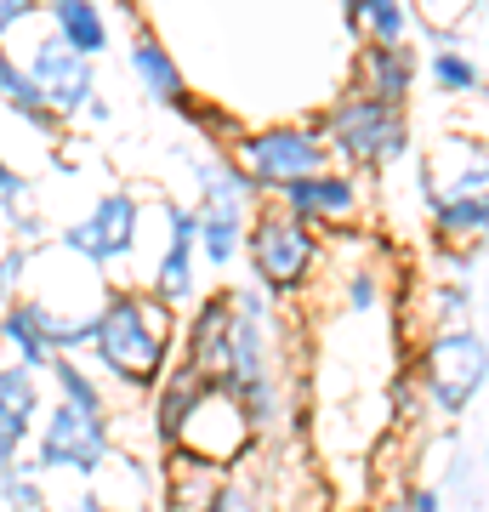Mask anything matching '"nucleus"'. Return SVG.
Returning <instances> with one entry per match:
<instances>
[{
    "instance_id": "nucleus-1",
    "label": "nucleus",
    "mask_w": 489,
    "mask_h": 512,
    "mask_svg": "<svg viewBox=\"0 0 489 512\" xmlns=\"http://www.w3.org/2000/svg\"><path fill=\"white\" fill-rule=\"evenodd\" d=\"M97 365L114 387L126 393H154L160 376L171 370L177 353V308L154 291H109L103 313H97Z\"/></svg>"
},
{
    "instance_id": "nucleus-2",
    "label": "nucleus",
    "mask_w": 489,
    "mask_h": 512,
    "mask_svg": "<svg viewBox=\"0 0 489 512\" xmlns=\"http://www.w3.org/2000/svg\"><path fill=\"white\" fill-rule=\"evenodd\" d=\"M313 126L325 131L330 154L347 165V171H393V165L410 154V103H387V97H370V92H353L347 86L325 114H313Z\"/></svg>"
},
{
    "instance_id": "nucleus-3",
    "label": "nucleus",
    "mask_w": 489,
    "mask_h": 512,
    "mask_svg": "<svg viewBox=\"0 0 489 512\" xmlns=\"http://www.w3.org/2000/svg\"><path fill=\"white\" fill-rule=\"evenodd\" d=\"M416 387L438 416L461 421L478 404V393L489 387V336L478 325H438L421 336L416 348Z\"/></svg>"
},
{
    "instance_id": "nucleus-4",
    "label": "nucleus",
    "mask_w": 489,
    "mask_h": 512,
    "mask_svg": "<svg viewBox=\"0 0 489 512\" xmlns=\"http://www.w3.org/2000/svg\"><path fill=\"white\" fill-rule=\"evenodd\" d=\"M194 171V188H200V256L211 268H234V256H245V234H251V211L262 200V188L245 177V165L234 154H200L188 165Z\"/></svg>"
},
{
    "instance_id": "nucleus-5",
    "label": "nucleus",
    "mask_w": 489,
    "mask_h": 512,
    "mask_svg": "<svg viewBox=\"0 0 489 512\" xmlns=\"http://www.w3.org/2000/svg\"><path fill=\"white\" fill-rule=\"evenodd\" d=\"M319 256H325V245H319V228H308L302 217H290L279 200H273V205H256V211H251L245 262H251L256 285H268L279 302L308 285L313 268H319Z\"/></svg>"
},
{
    "instance_id": "nucleus-6",
    "label": "nucleus",
    "mask_w": 489,
    "mask_h": 512,
    "mask_svg": "<svg viewBox=\"0 0 489 512\" xmlns=\"http://www.w3.org/2000/svg\"><path fill=\"white\" fill-rule=\"evenodd\" d=\"M29 456H35V467L46 478L69 473L74 484H91L114 461V427H109V416H91V410H80L69 399H52L40 410Z\"/></svg>"
},
{
    "instance_id": "nucleus-7",
    "label": "nucleus",
    "mask_w": 489,
    "mask_h": 512,
    "mask_svg": "<svg viewBox=\"0 0 489 512\" xmlns=\"http://www.w3.org/2000/svg\"><path fill=\"white\" fill-rule=\"evenodd\" d=\"M234 160L245 165V177H251L262 194H279V188L302 183L313 171H325L336 154H330L325 131L313 126H262V131H239L234 143Z\"/></svg>"
},
{
    "instance_id": "nucleus-8",
    "label": "nucleus",
    "mask_w": 489,
    "mask_h": 512,
    "mask_svg": "<svg viewBox=\"0 0 489 512\" xmlns=\"http://www.w3.org/2000/svg\"><path fill=\"white\" fill-rule=\"evenodd\" d=\"M256 421L245 416V404H239V393L228 382H211L205 387V399L188 410V421H182V433L171 450H182V456L205 461V467H222V473H234L239 461L256 450Z\"/></svg>"
},
{
    "instance_id": "nucleus-9",
    "label": "nucleus",
    "mask_w": 489,
    "mask_h": 512,
    "mask_svg": "<svg viewBox=\"0 0 489 512\" xmlns=\"http://www.w3.org/2000/svg\"><path fill=\"white\" fill-rule=\"evenodd\" d=\"M137 234H143V200L131 188H109V194L91 200V211H80L74 222L57 228V245L80 262H91L97 274H109V268L131 262Z\"/></svg>"
},
{
    "instance_id": "nucleus-10",
    "label": "nucleus",
    "mask_w": 489,
    "mask_h": 512,
    "mask_svg": "<svg viewBox=\"0 0 489 512\" xmlns=\"http://www.w3.org/2000/svg\"><path fill=\"white\" fill-rule=\"evenodd\" d=\"M29 74H35V86L46 92V103L57 109V120L69 126V120H80L86 114V103L97 97V63H91L86 52H74L69 40L57 35L52 23L35 35V46H29Z\"/></svg>"
},
{
    "instance_id": "nucleus-11",
    "label": "nucleus",
    "mask_w": 489,
    "mask_h": 512,
    "mask_svg": "<svg viewBox=\"0 0 489 512\" xmlns=\"http://www.w3.org/2000/svg\"><path fill=\"white\" fill-rule=\"evenodd\" d=\"M160 217H165V251L154 262V279L148 291L165 296L171 308H188L200 302V211L182 200H160Z\"/></svg>"
},
{
    "instance_id": "nucleus-12",
    "label": "nucleus",
    "mask_w": 489,
    "mask_h": 512,
    "mask_svg": "<svg viewBox=\"0 0 489 512\" xmlns=\"http://www.w3.org/2000/svg\"><path fill=\"white\" fill-rule=\"evenodd\" d=\"M279 205H285L290 217H302L308 228H319V234H342V228H353V222L364 217L359 171L325 165V171H313V177H302V183L279 188Z\"/></svg>"
},
{
    "instance_id": "nucleus-13",
    "label": "nucleus",
    "mask_w": 489,
    "mask_h": 512,
    "mask_svg": "<svg viewBox=\"0 0 489 512\" xmlns=\"http://www.w3.org/2000/svg\"><path fill=\"white\" fill-rule=\"evenodd\" d=\"M46 370H29L18 359H0V467L29 456L40 427V410H46Z\"/></svg>"
},
{
    "instance_id": "nucleus-14",
    "label": "nucleus",
    "mask_w": 489,
    "mask_h": 512,
    "mask_svg": "<svg viewBox=\"0 0 489 512\" xmlns=\"http://www.w3.org/2000/svg\"><path fill=\"white\" fill-rule=\"evenodd\" d=\"M421 74H427V57H421L410 40H399V46H376V40H364L359 57H353V92L387 97V103H410Z\"/></svg>"
},
{
    "instance_id": "nucleus-15",
    "label": "nucleus",
    "mask_w": 489,
    "mask_h": 512,
    "mask_svg": "<svg viewBox=\"0 0 489 512\" xmlns=\"http://www.w3.org/2000/svg\"><path fill=\"white\" fill-rule=\"evenodd\" d=\"M421 194H489V143L444 137L416 171Z\"/></svg>"
},
{
    "instance_id": "nucleus-16",
    "label": "nucleus",
    "mask_w": 489,
    "mask_h": 512,
    "mask_svg": "<svg viewBox=\"0 0 489 512\" xmlns=\"http://www.w3.org/2000/svg\"><path fill=\"white\" fill-rule=\"evenodd\" d=\"M228 342H234V291H211L194 302L188 330H182V359L200 365L205 376L228 370Z\"/></svg>"
},
{
    "instance_id": "nucleus-17",
    "label": "nucleus",
    "mask_w": 489,
    "mask_h": 512,
    "mask_svg": "<svg viewBox=\"0 0 489 512\" xmlns=\"http://www.w3.org/2000/svg\"><path fill=\"white\" fill-rule=\"evenodd\" d=\"M211 382H217V376H205V370L188 365V359H177V365L160 376V387H154V444H160V450L177 444L188 410L205 399V387H211Z\"/></svg>"
},
{
    "instance_id": "nucleus-18",
    "label": "nucleus",
    "mask_w": 489,
    "mask_h": 512,
    "mask_svg": "<svg viewBox=\"0 0 489 512\" xmlns=\"http://www.w3.org/2000/svg\"><path fill=\"white\" fill-rule=\"evenodd\" d=\"M126 63H131V80H137V92H143L148 103H160V109L177 114L182 103L194 97V92H188V80H182V63L165 52L154 35H137V40H131Z\"/></svg>"
},
{
    "instance_id": "nucleus-19",
    "label": "nucleus",
    "mask_w": 489,
    "mask_h": 512,
    "mask_svg": "<svg viewBox=\"0 0 489 512\" xmlns=\"http://www.w3.org/2000/svg\"><path fill=\"white\" fill-rule=\"evenodd\" d=\"M421 211L444 245H489V194H421Z\"/></svg>"
},
{
    "instance_id": "nucleus-20",
    "label": "nucleus",
    "mask_w": 489,
    "mask_h": 512,
    "mask_svg": "<svg viewBox=\"0 0 489 512\" xmlns=\"http://www.w3.org/2000/svg\"><path fill=\"white\" fill-rule=\"evenodd\" d=\"M0 353L18 359V365H29V370H52L57 348H52V336H46L40 302L29 291H23L12 308H0Z\"/></svg>"
},
{
    "instance_id": "nucleus-21",
    "label": "nucleus",
    "mask_w": 489,
    "mask_h": 512,
    "mask_svg": "<svg viewBox=\"0 0 489 512\" xmlns=\"http://www.w3.org/2000/svg\"><path fill=\"white\" fill-rule=\"evenodd\" d=\"M0 109L18 114L23 126L46 131V137H57V131H63V120H57V109L46 103V92L35 86L29 63H23V57H12L6 46H0Z\"/></svg>"
},
{
    "instance_id": "nucleus-22",
    "label": "nucleus",
    "mask_w": 489,
    "mask_h": 512,
    "mask_svg": "<svg viewBox=\"0 0 489 512\" xmlns=\"http://www.w3.org/2000/svg\"><path fill=\"white\" fill-rule=\"evenodd\" d=\"M46 23L69 40L74 52H86V57L109 52V23H103L97 0H46Z\"/></svg>"
},
{
    "instance_id": "nucleus-23",
    "label": "nucleus",
    "mask_w": 489,
    "mask_h": 512,
    "mask_svg": "<svg viewBox=\"0 0 489 512\" xmlns=\"http://www.w3.org/2000/svg\"><path fill=\"white\" fill-rule=\"evenodd\" d=\"M427 80H433V92H444V97H478L484 92V69H478V57H472L461 40L427 52Z\"/></svg>"
},
{
    "instance_id": "nucleus-24",
    "label": "nucleus",
    "mask_w": 489,
    "mask_h": 512,
    "mask_svg": "<svg viewBox=\"0 0 489 512\" xmlns=\"http://www.w3.org/2000/svg\"><path fill=\"white\" fill-rule=\"evenodd\" d=\"M46 376H52V393H57V399L80 404V410H91V416H109V387H103L86 365H80V353H57Z\"/></svg>"
},
{
    "instance_id": "nucleus-25",
    "label": "nucleus",
    "mask_w": 489,
    "mask_h": 512,
    "mask_svg": "<svg viewBox=\"0 0 489 512\" xmlns=\"http://www.w3.org/2000/svg\"><path fill=\"white\" fill-rule=\"evenodd\" d=\"M353 29H359V40L399 46V40H410V29H416V6H410V0H370Z\"/></svg>"
},
{
    "instance_id": "nucleus-26",
    "label": "nucleus",
    "mask_w": 489,
    "mask_h": 512,
    "mask_svg": "<svg viewBox=\"0 0 489 512\" xmlns=\"http://www.w3.org/2000/svg\"><path fill=\"white\" fill-rule=\"evenodd\" d=\"M46 501L52 495H46V473L35 467V456L0 467V512H40Z\"/></svg>"
},
{
    "instance_id": "nucleus-27",
    "label": "nucleus",
    "mask_w": 489,
    "mask_h": 512,
    "mask_svg": "<svg viewBox=\"0 0 489 512\" xmlns=\"http://www.w3.org/2000/svg\"><path fill=\"white\" fill-rule=\"evenodd\" d=\"M29 268H35V245L29 239H0V308H12L29 291Z\"/></svg>"
},
{
    "instance_id": "nucleus-28",
    "label": "nucleus",
    "mask_w": 489,
    "mask_h": 512,
    "mask_svg": "<svg viewBox=\"0 0 489 512\" xmlns=\"http://www.w3.org/2000/svg\"><path fill=\"white\" fill-rule=\"evenodd\" d=\"M427 308H433V330L438 325H467L478 296H472V279H438L427 285Z\"/></svg>"
},
{
    "instance_id": "nucleus-29",
    "label": "nucleus",
    "mask_w": 489,
    "mask_h": 512,
    "mask_svg": "<svg viewBox=\"0 0 489 512\" xmlns=\"http://www.w3.org/2000/svg\"><path fill=\"white\" fill-rule=\"evenodd\" d=\"M177 114L188 120V126H200L205 137H211V143H228V148H234V143H239V131H245L228 109H211V103H200V97H188V103H182Z\"/></svg>"
},
{
    "instance_id": "nucleus-30",
    "label": "nucleus",
    "mask_w": 489,
    "mask_h": 512,
    "mask_svg": "<svg viewBox=\"0 0 489 512\" xmlns=\"http://www.w3.org/2000/svg\"><path fill=\"white\" fill-rule=\"evenodd\" d=\"M194 512H262V507H256V490H251V484L222 478L217 490H211V501H200Z\"/></svg>"
},
{
    "instance_id": "nucleus-31",
    "label": "nucleus",
    "mask_w": 489,
    "mask_h": 512,
    "mask_svg": "<svg viewBox=\"0 0 489 512\" xmlns=\"http://www.w3.org/2000/svg\"><path fill=\"white\" fill-rule=\"evenodd\" d=\"M35 12H46V0H0V46L18 35V29L35 18Z\"/></svg>"
},
{
    "instance_id": "nucleus-32",
    "label": "nucleus",
    "mask_w": 489,
    "mask_h": 512,
    "mask_svg": "<svg viewBox=\"0 0 489 512\" xmlns=\"http://www.w3.org/2000/svg\"><path fill=\"white\" fill-rule=\"evenodd\" d=\"M376 302H381V279L370 274V268H359V274L347 279V308H353V313H370Z\"/></svg>"
},
{
    "instance_id": "nucleus-33",
    "label": "nucleus",
    "mask_w": 489,
    "mask_h": 512,
    "mask_svg": "<svg viewBox=\"0 0 489 512\" xmlns=\"http://www.w3.org/2000/svg\"><path fill=\"white\" fill-rule=\"evenodd\" d=\"M46 507H52V512H114V501H103L91 484H80L69 501H46Z\"/></svg>"
},
{
    "instance_id": "nucleus-34",
    "label": "nucleus",
    "mask_w": 489,
    "mask_h": 512,
    "mask_svg": "<svg viewBox=\"0 0 489 512\" xmlns=\"http://www.w3.org/2000/svg\"><path fill=\"white\" fill-rule=\"evenodd\" d=\"M404 512H444V495L433 490V484H404Z\"/></svg>"
},
{
    "instance_id": "nucleus-35",
    "label": "nucleus",
    "mask_w": 489,
    "mask_h": 512,
    "mask_svg": "<svg viewBox=\"0 0 489 512\" xmlns=\"http://www.w3.org/2000/svg\"><path fill=\"white\" fill-rule=\"evenodd\" d=\"M80 120H86V126H109V103H103V97H91Z\"/></svg>"
},
{
    "instance_id": "nucleus-36",
    "label": "nucleus",
    "mask_w": 489,
    "mask_h": 512,
    "mask_svg": "<svg viewBox=\"0 0 489 512\" xmlns=\"http://www.w3.org/2000/svg\"><path fill=\"white\" fill-rule=\"evenodd\" d=\"M370 6V0H342V12H347V23H359V12Z\"/></svg>"
},
{
    "instance_id": "nucleus-37",
    "label": "nucleus",
    "mask_w": 489,
    "mask_h": 512,
    "mask_svg": "<svg viewBox=\"0 0 489 512\" xmlns=\"http://www.w3.org/2000/svg\"><path fill=\"white\" fill-rule=\"evenodd\" d=\"M381 512H404V501H393V507H381Z\"/></svg>"
},
{
    "instance_id": "nucleus-38",
    "label": "nucleus",
    "mask_w": 489,
    "mask_h": 512,
    "mask_svg": "<svg viewBox=\"0 0 489 512\" xmlns=\"http://www.w3.org/2000/svg\"><path fill=\"white\" fill-rule=\"evenodd\" d=\"M484 467H489V444H484Z\"/></svg>"
}]
</instances>
